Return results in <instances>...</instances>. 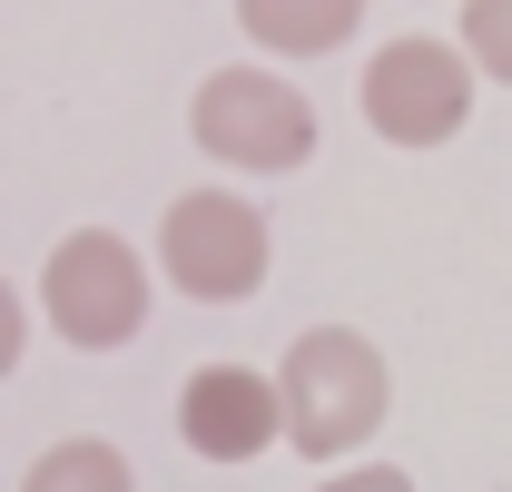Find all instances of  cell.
Returning a JSON list of instances; mask_svg holds the SVG:
<instances>
[{"mask_svg":"<svg viewBox=\"0 0 512 492\" xmlns=\"http://www.w3.org/2000/svg\"><path fill=\"white\" fill-rule=\"evenodd\" d=\"M384 404H394V374H384L375 335L355 325H306L276 365V414H286V443L306 463H345L384 433Z\"/></svg>","mask_w":512,"mask_h":492,"instance_id":"6da1fadb","label":"cell"},{"mask_svg":"<svg viewBox=\"0 0 512 492\" xmlns=\"http://www.w3.org/2000/svg\"><path fill=\"white\" fill-rule=\"evenodd\" d=\"M188 138L237 178H286L316 158V99L276 69H207L188 99Z\"/></svg>","mask_w":512,"mask_h":492,"instance_id":"7a4b0ae2","label":"cell"},{"mask_svg":"<svg viewBox=\"0 0 512 492\" xmlns=\"http://www.w3.org/2000/svg\"><path fill=\"white\" fill-rule=\"evenodd\" d=\"M266 207L256 197H227V187H188V197H168V217H158V276L197 296V306H247L256 286H266Z\"/></svg>","mask_w":512,"mask_h":492,"instance_id":"3957f363","label":"cell"},{"mask_svg":"<svg viewBox=\"0 0 512 492\" xmlns=\"http://www.w3.org/2000/svg\"><path fill=\"white\" fill-rule=\"evenodd\" d=\"M473 89H483V69L463 60V40H424V30L384 40L375 60H365V79H355L365 128H375L384 148H444V138H463Z\"/></svg>","mask_w":512,"mask_h":492,"instance_id":"277c9868","label":"cell"},{"mask_svg":"<svg viewBox=\"0 0 512 492\" xmlns=\"http://www.w3.org/2000/svg\"><path fill=\"white\" fill-rule=\"evenodd\" d=\"M40 315L60 325V345L79 355H109L148 325V266L119 227H69L40 266Z\"/></svg>","mask_w":512,"mask_h":492,"instance_id":"5b68a950","label":"cell"},{"mask_svg":"<svg viewBox=\"0 0 512 492\" xmlns=\"http://www.w3.org/2000/svg\"><path fill=\"white\" fill-rule=\"evenodd\" d=\"M178 443L197 463H256L286 443V414H276V374L256 365H197L178 384Z\"/></svg>","mask_w":512,"mask_h":492,"instance_id":"8992f818","label":"cell"},{"mask_svg":"<svg viewBox=\"0 0 512 492\" xmlns=\"http://www.w3.org/2000/svg\"><path fill=\"white\" fill-rule=\"evenodd\" d=\"M355 20H365V0H237V30L266 60H325L355 40Z\"/></svg>","mask_w":512,"mask_h":492,"instance_id":"52a82bcc","label":"cell"},{"mask_svg":"<svg viewBox=\"0 0 512 492\" xmlns=\"http://www.w3.org/2000/svg\"><path fill=\"white\" fill-rule=\"evenodd\" d=\"M20 492H138V473H128L119 443H99V433H69V443H50V453L20 473Z\"/></svg>","mask_w":512,"mask_h":492,"instance_id":"ba28073f","label":"cell"},{"mask_svg":"<svg viewBox=\"0 0 512 492\" xmlns=\"http://www.w3.org/2000/svg\"><path fill=\"white\" fill-rule=\"evenodd\" d=\"M463 60L512 89V0H463Z\"/></svg>","mask_w":512,"mask_h":492,"instance_id":"9c48e42d","label":"cell"},{"mask_svg":"<svg viewBox=\"0 0 512 492\" xmlns=\"http://www.w3.org/2000/svg\"><path fill=\"white\" fill-rule=\"evenodd\" d=\"M316 492H414V473H394V463H345V473H325Z\"/></svg>","mask_w":512,"mask_h":492,"instance_id":"30bf717a","label":"cell"},{"mask_svg":"<svg viewBox=\"0 0 512 492\" xmlns=\"http://www.w3.org/2000/svg\"><path fill=\"white\" fill-rule=\"evenodd\" d=\"M20 345H30V315H20L10 286H0V384H10V365H20Z\"/></svg>","mask_w":512,"mask_h":492,"instance_id":"8fae6325","label":"cell"}]
</instances>
